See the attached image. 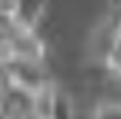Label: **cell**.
<instances>
[{"mask_svg":"<svg viewBox=\"0 0 121 119\" xmlns=\"http://www.w3.org/2000/svg\"><path fill=\"white\" fill-rule=\"evenodd\" d=\"M47 53L45 43L36 30L23 28L11 19L0 17V62L6 60H32L43 62Z\"/></svg>","mask_w":121,"mask_h":119,"instance_id":"6da1fadb","label":"cell"},{"mask_svg":"<svg viewBox=\"0 0 121 119\" xmlns=\"http://www.w3.org/2000/svg\"><path fill=\"white\" fill-rule=\"evenodd\" d=\"M0 79L11 83L13 87L26 92V94H38L47 85H51V79L47 77V70L43 68V62L32 60H6L0 62Z\"/></svg>","mask_w":121,"mask_h":119,"instance_id":"7a4b0ae2","label":"cell"},{"mask_svg":"<svg viewBox=\"0 0 121 119\" xmlns=\"http://www.w3.org/2000/svg\"><path fill=\"white\" fill-rule=\"evenodd\" d=\"M104 66L111 75L121 79V15L108 36V47L104 53Z\"/></svg>","mask_w":121,"mask_h":119,"instance_id":"3957f363","label":"cell"},{"mask_svg":"<svg viewBox=\"0 0 121 119\" xmlns=\"http://www.w3.org/2000/svg\"><path fill=\"white\" fill-rule=\"evenodd\" d=\"M89 119H121V102H106L96 106Z\"/></svg>","mask_w":121,"mask_h":119,"instance_id":"277c9868","label":"cell"}]
</instances>
